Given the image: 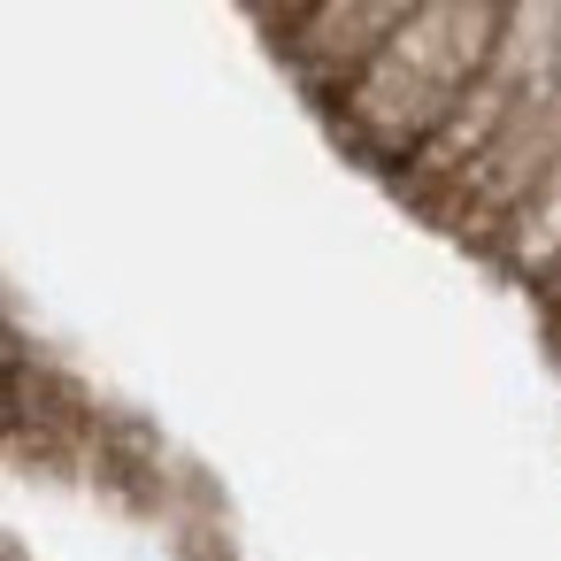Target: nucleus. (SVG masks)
<instances>
[{
  "label": "nucleus",
  "instance_id": "nucleus-1",
  "mask_svg": "<svg viewBox=\"0 0 561 561\" xmlns=\"http://www.w3.org/2000/svg\"><path fill=\"white\" fill-rule=\"evenodd\" d=\"M500 24H507V0H423V9L339 85L346 131L385 162H415L461 116L477 78L492 70Z\"/></svg>",
  "mask_w": 561,
  "mask_h": 561
},
{
  "label": "nucleus",
  "instance_id": "nucleus-3",
  "mask_svg": "<svg viewBox=\"0 0 561 561\" xmlns=\"http://www.w3.org/2000/svg\"><path fill=\"white\" fill-rule=\"evenodd\" d=\"M0 377H16V339L0 331Z\"/></svg>",
  "mask_w": 561,
  "mask_h": 561
},
{
  "label": "nucleus",
  "instance_id": "nucleus-2",
  "mask_svg": "<svg viewBox=\"0 0 561 561\" xmlns=\"http://www.w3.org/2000/svg\"><path fill=\"white\" fill-rule=\"evenodd\" d=\"M16 423V377H0V431Z\"/></svg>",
  "mask_w": 561,
  "mask_h": 561
},
{
  "label": "nucleus",
  "instance_id": "nucleus-4",
  "mask_svg": "<svg viewBox=\"0 0 561 561\" xmlns=\"http://www.w3.org/2000/svg\"><path fill=\"white\" fill-rule=\"evenodd\" d=\"M553 331H561V323H553Z\"/></svg>",
  "mask_w": 561,
  "mask_h": 561
}]
</instances>
